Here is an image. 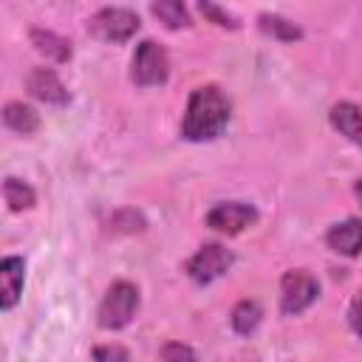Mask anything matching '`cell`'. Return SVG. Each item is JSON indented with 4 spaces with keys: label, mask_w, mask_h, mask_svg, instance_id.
<instances>
[{
    "label": "cell",
    "mask_w": 362,
    "mask_h": 362,
    "mask_svg": "<svg viewBox=\"0 0 362 362\" xmlns=\"http://www.w3.org/2000/svg\"><path fill=\"white\" fill-rule=\"evenodd\" d=\"M226 122H229V99L218 85H204V88H195L189 96L181 136L189 141H209L221 136Z\"/></svg>",
    "instance_id": "6da1fadb"
},
{
    "label": "cell",
    "mask_w": 362,
    "mask_h": 362,
    "mask_svg": "<svg viewBox=\"0 0 362 362\" xmlns=\"http://www.w3.org/2000/svg\"><path fill=\"white\" fill-rule=\"evenodd\" d=\"M136 308H139V288L127 280H116L102 297L99 325L107 328V331H119L133 320Z\"/></svg>",
    "instance_id": "7a4b0ae2"
},
{
    "label": "cell",
    "mask_w": 362,
    "mask_h": 362,
    "mask_svg": "<svg viewBox=\"0 0 362 362\" xmlns=\"http://www.w3.org/2000/svg\"><path fill=\"white\" fill-rule=\"evenodd\" d=\"M167 76H170L167 51L153 40L139 42V48L133 54V82L141 88H153V85H164Z\"/></svg>",
    "instance_id": "3957f363"
},
{
    "label": "cell",
    "mask_w": 362,
    "mask_h": 362,
    "mask_svg": "<svg viewBox=\"0 0 362 362\" xmlns=\"http://www.w3.org/2000/svg\"><path fill=\"white\" fill-rule=\"evenodd\" d=\"M139 14L130 11V8H102L96 11L90 20H88V31L99 40H107V42H124L130 40L136 31H139Z\"/></svg>",
    "instance_id": "277c9868"
},
{
    "label": "cell",
    "mask_w": 362,
    "mask_h": 362,
    "mask_svg": "<svg viewBox=\"0 0 362 362\" xmlns=\"http://www.w3.org/2000/svg\"><path fill=\"white\" fill-rule=\"evenodd\" d=\"M320 294L317 280L305 269H291L280 280V308L283 314H300L305 311Z\"/></svg>",
    "instance_id": "5b68a950"
},
{
    "label": "cell",
    "mask_w": 362,
    "mask_h": 362,
    "mask_svg": "<svg viewBox=\"0 0 362 362\" xmlns=\"http://www.w3.org/2000/svg\"><path fill=\"white\" fill-rule=\"evenodd\" d=\"M232 266V252L223 249L221 243H204L189 260H187V274L189 280L206 286L215 277H221L226 269Z\"/></svg>",
    "instance_id": "8992f818"
},
{
    "label": "cell",
    "mask_w": 362,
    "mask_h": 362,
    "mask_svg": "<svg viewBox=\"0 0 362 362\" xmlns=\"http://www.w3.org/2000/svg\"><path fill=\"white\" fill-rule=\"evenodd\" d=\"M257 221V209L243 201H223L206 212V226L223 235H238Z\"/></svg>",
    "instance_id": "52a82bcc"
},
{
    "label": "cell",
    "mask_w": 362,
    "mask_h": 362,
    "mask_svg": "<svg viewBox=\"0 0 362 362\" xmlns=\"http://www.w3.org/2000/svg\"><path fill=\"white\" fill-rule=\"evenodd\" d=\"M25 85H28V93L37 96V99L45 102V105H65V102H68L65 85H62V79H59L51 68H34V71L28 74Z\"/></svg>",
    "instance_id": "ba28073f"
},
{
    "label": "cell",
    "mask_w": 362,
    "mask_h": 362,
    "mask_svg": "<svg viewBox=\"0 0 362 362\" xmlns=\"http://www.w3.org/2000/svg\"><path fill=\"white\" fill-rule=\"evenodd\" d=\"M325 243L337 255H345V257L362 255V221L351 218V221H342V223L331 226L328 235H325Z\"/></svg>",
    "instance_id": "9c48e42d"
},
{
    "label": "cell",
    "mask_w": 362,
    "mask_h": 362,
    "mask_svg": "<svg viewBox=\"0 0 362 362\" xmlns=\"http://www.w3.org/2000/svg\"><path fill=\"white\" fill-rule=\"evenodd\" d=\"M23 277H25V263L23 257H3L0 260V305L8 311L23 291Z\"/></svg>",
    "instance_id": "30bf717a"
},
{
    "label": "cell",
    "mask_w": 362,
    "mask_h": 362,
    "mask_svg": "<svg viewBox=\"0 0 362 362\" xmlns=\"http://www.w3.org/2000/svg\"><path fill=\"white\" fill-rule=\"evenodd\" d=\"M331 124L354 144L362 147V110L354 105V102H337L331 107Z\"/></svg>",
    "instance_id": "8fae6325"
},
{
    "label": "cell",
    "mask_w": 362,
    "mask_h": 362,
    "mask_svg": "<svg viewBox=\"0 0 362 362\" xmlns=\"http://www.w3.org/2000/svg\"><path fill=\"white\" fill-rule=\"evenodd\" d=\"M28 37H31L34 48H37L40 54H45L48 59H54V62H68V59H71V42L62 40L59 34L45 31V28H31Z\"/></svg>",
    "instance_id": "7c38bea8"
},
{
    "label": "cell",
    "mask_w": 362,
    "mask_h": 362,
    "mask_svg": "<svg viewBox=\"0 0 362 362\" xmlns=\"http://www.w3.org/2000/svg\"><path fill=\"white\" fill-rule=\"evenodd\" d=\"M3 122H6V127H11L14 133H23V136H28L40 127L37 110L31 105H23V102H8L3 107Z\"/></svg>",
    "instance_id": "4fadbf2b"
},
{
    "label": "cell",
    "mask_w": 362,
    "mask_h": 362,
    "mask_svg": "<svg viewBox=\"0 0 362 362\" xmlns=\"http://www.w3.org/2000/svg\"><path fill=\"white\" fill-rule=\"evenodd\" d=\"M3 195H6V204H8L11 212L31 209L34 201H37L34 189H31L25 181H20V178H6V181H3Z\"/></svg>",
    "instance_id": "5bb4252c"
},
{
    "label": "cell",
    "mask_w": 362,
    "mask_h": 362,
    "mask_svg": "<svg viewBox=\"0 0 362 362\" xmlns=\"http://www.w3.org/2000/svg\"><path fill=\"white\" fill-rule=\"evenodd\" d=\"M260 317H263V311H260V305L255 300H240L232 308V328L238 334H252L260 325Z\"/></svg>",
    "instance_id": "9a60e30c"
},
{
    "label": "cell",
    "mask_w": 362,
    "mask_h": 362,
    "mask_svg": "<svg viewBox=\"0 0 362 362\" xmlns=\"http://www.w3.org/2000/svg\"><path fill=\"white\" fill-rule=\"evenodd\" d=\"M150 11H153L167 28H184V25H189V14H187L184 3H178V0H158V3L150 6Z\"/></svg>",
    "instance_id": "2e32d148"
},
{
    "label": "cell",
    "mask_w": 362,
    "mask_h": 362,
    "mask_svg": "<svg viewBox=\"0 0 362 362\" xmlns=\"http://www.w3.org/2000/svg\"><path fill=\"white\" fill-rule=\"evenodd\" d=\"M260 28H263L266 34L283 40V42H294V40L303 37V31H300L294 23H288L286 17H277V14H260Z\"/></svg>",
    "instance_id": "e0dca14e"
},
{
    "label": "cell",
    "mask_w": 362,
    "mask_h": 362,
    "mask_svg": "<svg viewBox=\"0 0 362 362\" xmlns=\"http://www.w3.org/2000/svg\"><path fill=\"white\" fill-rule=\"evenodd\" d=\"M110 229L113 232H141L144 229V218L133 209H122L110 218Z\"/></svg>",
    "instance_id": "ac0fdd59"
},
{
    "label": "cell",
    "mask_w": 362,
    "mask_h": 362,
    "mask_svg": "<svg viewBox=\"0 0 362 362\" xmlns=\"http://www.w3.org/2000/svg\"><path fill=\"white\" fill-rule=\"evenodd\" d=\"M198 8H201V14H204V17H209L215 25H223V28H238V25H240L235 14H229L226 8L215 6V3H206V0H201V3H198Z\"/></svg>",
    "instance_id": "d6986e66"
},
{
    "label": "cell",
    "mask_w": 362,
    "mask_h": 362,
    "mask_svg": "<svg viewBox=\"0 0 362 362\" xmlns=\"http://www.w3.org/2000/svg\"><path fill=\"white\" fill-rule=\"evenodd\" d=\"M161 362H198V356L184 342H167L161 348Z\"/></svg>",
    "instance_id": "ffe728a7"
},
{
    "label": "cell",
    "mask_w": 362,
    "mask_h": 362,
    "mask_svg": "<svg viewBox=\"0 0 362 362\" xmlns=\"http://www.w3.org/2000/svg\"><path fill=\"white\" fill-rule=\"evenodd\" d=\"M93 359L96 362H130V356L122 345H99V348H93Z\"/></svg>",
    "instance_id": "44dd1931"
},
{
    "label": "cell",
    "mask_w": 362,
    "mask_h": 362,
    "mask_svg": "<svg viewBox=\"0 0 362 362\" xmlns=\"http://www.w3.org/2000/svg\"><path fill=\"white\" fill-rule=\"evenodd\" d=\"M348 320H351V328L362 337V288L356 291V297H354V303L348 308Z\"/></svg>",
    "instance_id": "7402d4cb"
},
{
    "label": "cell",
    "mask_w": 362,
    "mask_h": 362,
    "mask_svg": "<svg viewBox=\"0 0 362 362\" xmlns=\"http://www.w3.org/2000/svg\"><path fill=\"white\" fill-rule=\"evenodd\" d=\"M354 192H356V198H359V204H362V178L354 184Z\"/></svg>",
    "instance_id": "603a6c76"
}]
</instances>
